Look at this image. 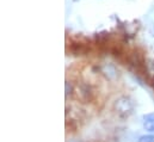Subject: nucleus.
<instances>
[{"instance_id": "nucleus-1", "label": "nucleus", "mask_w": 154, "mask_h": 142, "mask_svg": "<svg viewBox=\"0 0 154 142\" xmlns=\"http://www.w3.org/2000/svg\"><path fill=\"white\" fill-rule=\"evenodd\" d=\"M114 107L118 115H121L123 117H128L134 111V103L127 97H121L115 102Z\"/></svg>"}, {"instance_id": "nucleus-2", "label": "nucleus", "mask_w": 154, "mask_h": 142, "mask_svg": "<svg viewBox=\"0 0 154 142\" xmlns=\"http://www.w3.org/2000/svg\"><path fill=\"white\" fill-rule=\"evenodd\" d=\"M137 142H154V135L148 134V135H142L139 137Z\"/></svg>"}, {"instance_id": "nucleus-3", "label": "nucleus", "mask_w": 154, "mask_h": 142, "mask_svg": "<svg viewBox=\"0 0 154 142\" xmlns=\"http://www.w3.org/2000/svg\"><path fill=\"white\" fill-rule=\"evenodd\" d=\"M143 119H145V124H148V123H154V112L145 115V116H143Z\"/></svg>"}, {"instance_id": "nucleus-4", "label": "nucleus", "mask_w": 154, "mask_h": 142, "mask_svg": "<svg viewBox=\"0 0 154 142\" xmlns=\"http://www.w3.org/2000/svg\"><path fill=\"white\" fill-rule=\"evenodd\" d=\"M145 128H146V130H147L149 134H153V135H154V123H148V124H145Z\"/></svg>"}]
</instances>
